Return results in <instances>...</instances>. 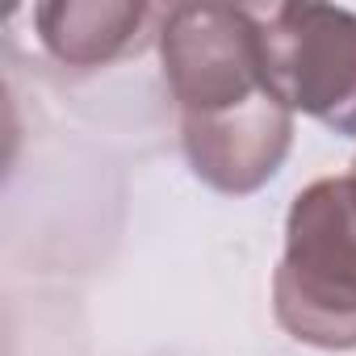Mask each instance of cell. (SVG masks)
<instances>
[{"instance_id": "1", "label": "cell", "mask_w": 356, "mask_h": 356, "mask_svg": "<svg viewBox=\"0 0 356 356\" xmlns=\"http://www.w3.org/2000/svg\"><path fill=\"white\" fill-rule=\"evenodd\" d=\"M273 314L298 343L356 348V172L323 176L293 197Z\"/></svg>"}, {"instance_id": "2", "label": "cell", "mask_w": 356, "mask_h": 356, "mask_svg": "<svg viewBox=\"0 0 356 356\" xmlns=\"http://www.w3.org/2000/svg\"><path fill=\"white\" fill-rule=\"evenodd\" d=\"M252 13L264 88L289 113L356 138V13L339 5H273Z\"/></svg>"}, {"instance_id": "3", "label": "cell", "mask_w": 356, "mask_h": 356, "mask_svg": "<svg viewBox=\"0 0 356 356\" xmlns=\"http://www.w3.org/2000/svg\"><path fill=\"white\" fill-rule=\"evenodd\" d=\"M159 59L181 118L256 101L264 88L256 13L235 5H176L159 26Z\"/></svg>"}, {"instance_id": "4", "label": "cell", "mask_w": 356, "mask_h": 356, "mask_svg": "<svg viewBox=\"0 0 356 356\" xmlns=\"http://www.w3.org/2000/svg\"><path fill=\"white\" fill-rule=\"evenodd\" d=\"M181 147L202 185L227 197H248L281 172L293 147V113L273 92H260L222 113L181 118Z\"/></svg>"}, {"instance_id": "5", "label": "cell", "mask_w": 356, "mask_h": 356, "mask_svg": "<svg viewBox=\"0 0 356 356\" xmlns=\"http://www.w3.org/2000/svg\"><path fill=\"white\" fill-rule=\"evenodd\" d=\"M155 17L163 13L143 0H47L34 9L38 42L63 67H105L138 51Z\"/></svg>"}, {"instance_id": "6", "label": "cell", "mask_w": 356, "mask_h": 356, "mask_svg": "<svg viewBox=\"0 0 356 356\" xmlns=\"http://www.w3.org/2000/svg\"><path fill=\"white\" fill-rule=\"evenodd\" d=\"M352 172H356V159H352Z\"/></svg>"}]
</instances>
